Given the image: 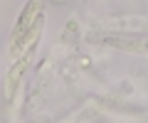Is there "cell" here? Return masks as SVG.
<instances>
[{"mask_svg": "<svg viewBox=\"0 0 148 123\" xmlns=\"http://www.w3.org/2000/svg\"><path fill=\"white\" fill-rule=\"evenodd\" d=\"M35 42H37V39H35ZM35 42H30V44L25 47V52H22V57L17 59V62H12L10 71H8V89H5V94H8V96H12V94H15L17 84H20L22 74H25L27 64H30V57H32V49H35Z\"/></svg>", "mask_w": 148, "mask_h": 123, "instance_id": "obj_1", "label": "cell"}, {"mask_svg": "<svg viewBox=\"0 0 148 123\" xmlns=\"http://www.w3.org/2000/svg\"><path fill=\"white\" fill-rule=\"evenodd\" d=\"M104 44H111V47H119V49H128V52H141L148 54V39H131V37H101Z\"/></svg>", "mask_w": 148, "mask_h": 123, "instance_id": "obj_2", "label": "cell"}]
</instances>
